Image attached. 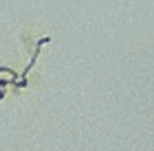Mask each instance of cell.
<instances>
[{
  "label": "cell",
  "mask_w": 154,
  "mask_h": 151,
  "mask_svg": "<svg viewBox=\"0 0 154 151\" xmlns=\"http://www.w3.org/2000/svg\"><path fill=\"white\" fill-rule=\"evenodd\" d=\"M50 41V38L49 37H45V38H42V39H39L38 41V43H37V49H35V53H34V56H32V58H31V61H30V64L27 65V68L23 70V73H22V86H26L27 85V80H26V74L29 73V70L31 69L32 66H34V62H35V59H37V57H38V54H39V49H41V46H42V43H46V42H49Z\"/></svg>",
  "instance_id": "1"
},
{
  "label": "cell",
  "mask_w": 154,
  "mask_h": 151,
  "mask_svg": "<svg viewBox=\"0 0 154 151\" xmlns=\"http://www.w3.org/2000/svg\"><path fill=\"white\" fill-rule=\"evenodd\" d=\"M2 72H8V73H11V74H12V76H14V78H15V80H16V78H18V77H19V76H18V74H16V73H15V72H14V70H12V69H10V68H5V66H2Z\"/></svg>",
  "instance_id": "2"
}]
</instances>
